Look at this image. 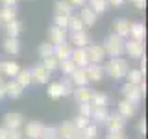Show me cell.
<instances>
[{
	"instance_id": "cell-29",
	"label": "cell",
	"mask_w": 148,
	"mask_h": 139,
	"mask_svg": "<svg viewBox=\"0 0 148 139\" xmlns=\"http://www.w3.org/2000/svg\"><path fill=\"white\" fill-rule=\"evenodd\" d=\"M54 13H59V15H72V6L67 2V0H56L54 6Z\"/></svg>"
},
{
	"instance_id": "cell-27",
	"label": "cell",
	"mask_w": 148,
	"mask_h": 139,
	"mask_svg": "<svg viewBox=\"0 0 148 139\" xmlns=\"http://www.w3.org/2000/svg\"><path fill=\"white\" fill-rule=\"evenodd\" d=\"M17 19V9L13 6H4L0 9V21L2 22H11Z\"/></svg>"
},
{
	"instance_id": "cell-31",
	"label": "cell",
	"mask_w": 148,
	"mask_h": 139,
	"mask_svg": "<svg viewBox=\"0 0 148 139\" xmlns=\"http://www.w3.org/2000/svg\"><path fill=\"white\" fill-rule=\"evenodd\" d=\"M67 28H71V32H83L85 24L82 22L80 15H71V17H69V24H67Z\"/></svg>"
},
{
	"instance_id": "cell-44",
	"label": "cell",
	"mask_w": 148,
	"mask_h": 139,
	"mask_svg": "<svg viewBox=\"0 0 148 139\" xmlns=\"http://www.w3.org/2000/svg\"><path fill=\"white\" fill-rule=\"evenodd\" d=\"M108 139H126V137H124V133H122V132H109Z\"/></svg>"
},
{
	"instance_id": "cell-13",
	"label": "cell",
	"mask_w": 148,
	"mask_h": 139,
	"mask_svg": "<svg viewBox=\"0 0 148 139\" xmlns=\"http://www.w3.org/2000/svg\"><path fill=\"white\" fill-rule=\"evenodd\" d=\"M71 54H72V48L69 43H63V45H58L54 46V58L58 61H65V59H71Z\"/></svg>"
},
{
	"instance_id": "cell-4",
	"label": "cell",
	"mask_w": 148,
	"mask_h": 139,
	"mask_svg": "<svg viewBox=\"0 0 148 139\" xmlns=\"http://www.w3.org/2000/svg\"><path fill=\"white\" fill-rule=\"evenodd\" d=\"M85 52H87L89 63H95V65H100V61H104V58H106V52L100 45H87Z\"/></svg>"
},
{
	"instance_id": "cell-43",
	"label": "cell",
	"mask_w": 148,
	"mask_h": 139,
	"mask_svg": "<svg viewBox=\"0 0 148 139\" xmlns=\"http://www.w3.org/2000/svg\"><path fill=\"white\" fill-rule=\"evenodd\" d=\"M8 139H24V136H22L21 130H11V132L8 133Z\"/></svg>"
},
{
	"instance_id": "cell-26",
	"label": "cell",
	"mask_w": 148,
	"mask_h": 139,
	"mask_svg": "<svg viewBox=\"0 0 148 139\" xmlns=\"http://www.w3.org/2000/svg\"><path fill=\"white\" fill-rule=\"evenodd\" d=\"M15 82L22 87V89L28 87L32 83V74H30V71H28V69H21V71L17 72V76H15Z\"/></svg>"
},
{
	"instance_id": "cell-40",
	"label": "cell",
	"mask_w": 148,
	"mask_h": 139,
	"mask_svg": "<svg viewBox=\"0 0 148 139\" xmlns=\"http://www.w3.org/2000/svg\"><path fill=\"white\" fill-rule=\"evenodd\" d=\"M72 124H74V128H76L78 132H82V130L85 128L87 124H91V119H87V117H82V115H78V117L72 120Z\"/></svg>"
},
{
	"instance_id": "cell-28",
	"label": "cell",
	"mask_w": 148,
	"mask_h": 139,
	"mask_svg": "<svg viewBox=\"0 0 148 139\" xmlns=\"http://www.w3.org/2000/svg\"><path fill=\"white\" fill-rule=\"evenodd\" d=\"M4 50H6L8 54L15 56L21 52V43H18V39H11V37H6V41H4Z\"/></svg>"
},
{
	"instance_id": "cell-18",
	"label": "cell",
	"mask_w": 148,
	"mask_h": 139,
	"mask_svg": "<svg viewBox=\"0 0 148 139\" xmlns=\"http://www.w3.org/2000/svg\"><path fill=\"white\" fill-rule=\"evenodd\" d=\"M76 132H78V130L74 128L72 120H67V122H63L61 126L58 128V137H61V139H71Z\"/></svg>"
},
{
	"instance_id": "cell-36",
	"label": "cell",
	"mask_w": 148,
	"mask_h": 139,
	"mask_svg": "<svg viewBox=\"0 0 148 139\" xmlns=\"http://www.w3.org/2000/svg\"><path fill=\"white\" fill-rule=\"evenodd\" d=\"M59 87H61V95H63V96L71 95V93L74 91V89H72V82L69 80V78H61V80H59Z\"/></svg>"
},
{
	"instance_id": "cell-12",
	"label": "cell",
	"mask_w": 148,
	"mask_h": 139,
	"mask_svg": "<svg viewBox=\"0 0 148 139\" xmlns=\"http://www.w3.org/2000/svg\"><path fill=\"white\" fill-rule=\"evenodd\" d=\"M69 80L72 82V85H78V87H87V82H89V78H87L85 74V69H74V72L71 74V78Z\"/></svg>"
},
{
	"instance_id": "cell-35",
	"label": "cell",
	"mask_w": 148,
	"mask_h": 139,
	"mask_svg": "<svg viewBox=\"0 0 148 139\" xmlns=\"http://www.w3.org/2000/svg\"><path fill=\"white\" fill-rule=\"evenodd\" d=\"M82 133H83L85 139H95L96 133H98V126H96V124H87V126L82 130Z\"/></svg>"
},
{
	"instance_id": "cell-14",
	"label": "cell",
	"mask_w": 148,
	"mask_h": 139,
	"mask_svg": "<svg viewBox=\"0 0 148 139\" xmlns=\"http://www.w3.org/2000/svg\"><path fill=\"white\" fill-rule=\"evenodd\" d=\"M85 74L87 78L92 82H100L102 78H104V69H102V65H95V63H89L85 67Z\"/></svg>"
},
{
	"instance_id": "cell-33",
	"label": "cell",
	"mask_w": 148,
	"mask_h": 139,
	"mask_svg": "<svg viewBox=\"0 0 148 139\" xmlns=\"http://www.w3.org/2000/svg\"><path fill=\"white\" fill-rule=\"evenodd\" d=\"M91 106H100V108H108V96L104 95V93H92V96H91V102H89Z\"/></svg>"
},
{
	"instance_id": "cell-55",
	"label": "cell",
	"mask_w": 148,
	"mask_h": 139,
	"mask_svg": "<svg viewBox=\"0 0 148 139\" xmlns=\"http://www.w3.org/2000/svg\"><path fill=\"white\" fill-rule=\"evenodd\" d=\"M0 22H2V21H0Z\"/></svg>"
},
{
	"instance_id": "cell-32",
	"label": "cell",
	"mask_w": 148,
	"mask_h": 139,
	"mask_svg": "<svg viewBox=\"0 0 148 139\" xmlns=\"http://www.w3.org/2000/svg\"><path fill=\"white\" fill-rule=\"evenodd\" d=\"M89 9H92V11L96 13V15H100V13H104L106 9H108V2H106V0H89Z\"/></svg>"
},
{
	"instance_id": "cell-24",
	"label": "cell",
	"mask_w": 148,
	"mask_h": 139,
	"mask_svg": "<svg viewBox=\"0 0 148 139\" xmlns=\"http://www.w3.org/2000/svg\"><path fill=\"white\" fill-rule=\"evenodd\" d=\"M92 89L89 87H78L76 91H74V96H76V100L80 102V104H85V102H91V96H92Z\"/></svg>"
},
{
	"instance_id": "cell-48",
	"label": "cell",
	"mask_w": 148,
	"mask_h": 139,
	"mask_svg": "<svg viewBox=\"0 0 148 139\" xmlns=\"http://www.w3.org/2000/svg\"><path fill=\"white\" fill-rule=\"evenodd\" d=\"M108 4H111V6H115V8H119V6H122L124 4V0H106Z\"/></svg>"
},
{
	"instance_id": "cell-10",
	"label": "cell",
	"mask_w": 148,
	"mask_h": 139,
	"mask_svg": "<svg viewBox=\"0 0 148 139\" xmlns=\"http://www.w3.org/2000/svg\"><path fill=\"white\" fill-rule=\"evenodd\" d=\"M43 128H45V126H43L41 122H37V120H32V122H28V124H26L24 133H22V136H26L28 139H41Z\"/></svg>"
},
{
	"instance_id": "cell-45",
	"label": "cell",
	"mask_w": 148,
	"mask_h": 139,
	"mask_svg": "<svg viewBox=\"0 0 148 139\" xmlns=\"http://www.w3.org/2000/svg\"><path fill=\"white\" fill-rule=\"evenodd\" d=\"M67 2L71 4V6H80V8H83L87 2H89V0H67Z\"/></svg>"
},
{
	"instance_id": "cell-6",
	"label": "cell",
	"mask_w": 148,
	"mask_h": 139,
	"mask_svg": "<svg viewBox=\"0 0 148 139\" xmlns=\"http://www.w3.org/2000/svg\"><path fill=\"white\" fill-rule=\"evenodd\" d=\"M124 52H126L130 58L141 59V58H143V54H145V46H143V43H139V41L130 39L128 43H124Z\"/></svg>"
},
{
	"instance_id": "cell-46",
	"label": "cell",
	"mask_w": 148,
	"mask_h": 139,
	"mask_svg": "<svg viewBox=\"0 0 148 139\" xmlns=\"http://www.w3.org/2000/svg\"><path fill=\"white\" fill-rule=\"evenodd\" d=\"M4 96H6V82L0 78V100H2Z\"/></svg>"
},
{
	"instance_id": "cell-39",
	"label": "cell",
	"mask_w": 148,
	"mask_h": 139,
	"mask_svg": "<svg viewBox=\"0 0 148 139\" xmlns=\"http://www.w3.org/2000/svg\"><path fill=\"white\" fill-rule=\"evenodd\" d=\"M41 139H58V128L56 126H45Z\"/></svg>"
},
{
	"instance_id": "cell-42",
	"label": "cell",
	"mask_w": 148,
	"mask_h": 139,
	"mask_svg": "<svg viewBox=\"0 0 148 139\" xmlns=\"http://www.w3.org/2000/svg\"><path fill=\"white\" fill-rule=\"evenodd\" d=\"M91 111H92V106L89 104V102H85V104H80V115H82V117L91 119Z\"/></svg>"
},
{
	"instance_id": "cell-21",
	"label": "cell",
	"mask_w": 148,
	"mask_h": 139,
	"mask_svg": "<svg viewBox=\"0 0 148 139\" xmlns=\"http://www.w3.org/2000/svg\"><path fill=\"white\" fill-rule=\"evenodd\" d=\"M124 78H126L128 83H132V85H141V83L145 82V74L139 71V69H130Z\"/></svg>"
},
{
	"instance_id": "cell-22",
	"label": "cell",
	"mask_w": 148,
	"mask_h": 139,
	"mask_svg": "<svg viewBox=\"0 0 148 139\" xmlns=\"http://www.w3.org/2000/svg\"><path fill=\"white\" fill-rule=\"evenodd\" d=\"M80 19H82V22L85 26H92L96 22V19H98V15H96L92 9H89L87 6H83L82 8V13H80Z\"/></svg>"
},
{
	"instance_id": "cell-34",
	"label": "cell",
	"mask_w": 148,
	"mask_h": 139,
	"mask_svg": "<svg viewBox=\"0 0 148 139\" xmlns=\"http://www.w3.org/2000/svg\"><path fill=\"white\" fill-rule=\"evenodd\" d=\"M41 65H43V67H45V69H46L48 72H52V71H56V69L59 67V61H58V59L54 58V56H50V58H45V59H43V63H41Z\"/></svg>"
},
{
	"instance_id": "cell-52",
	"label": "cell",
	"mask_w": 148,
	"mask_h": 139,
	"mask_svg": "<svg viewBox=\"0 0 148 139\" xmlns=\"http://www.w3.org/2000/svg\"><path fill=\"white\" fill-rule=\"evenodd\" d=\"M143 74H145V71H146V59L145 58H141V69H139Z\"/></svg>"
},
{
	"instance_id": "cell-11",
	"label": "cell",
	"mask_w": 148,
	"mask_h": 139,
	"mask_svg": "<svg viewBox=\"0 0 148 139\" xmlns=\"http://www.w3.org/2000/svg\"><path fill=\"white\" fill-rule=\"evenodd\" d=\"M30 74H32V82H35V83H46V82L50 80V72L46 71L43 65H37V67H34L30 71Z\"/></svg>"
},
{
	"instance_id": "cell-5",
	"label": "cell",
	"mask_w": 148,
	"mask_h": 139,
	"mask_svg": "<svg viewBox=\"0 0 148 139\" xmlns=\"http://www.w3.org/2000/svg\"><path fill=\"white\" fill-rule=\"evenodd\" d=\"M22 122H24V117H22V113H17V111H9L4 117V128H8L9 132L18 130L22 126Z\"/></svg>"
},
{
	"instance_id": "cell-41",
	"label": "cell",
	"mask_w": 148,
	"mask_h": 139,
	"mask_svg": "<svg viewBox=\"0 0 148 139\" xmlns=\"http://www.w3.org/2000/svg\"><path fill=\"white\" fill-rule=\"evenodd\" d=\"M59 69H61L67 76H71V74L74 72V69H76V65H74L71 59H65V61H59Z\"/></svg>"
},
{
	"instance_id": "cell-2",
	"label": "cell",
	"mask_w": 148,
	"mask_h": 139,
	"mask_svg": "<svg viewBox=\"0 0 148 139\" xmlns=\"http://www.w3.org/2000/svg\"><path fill=\"white\" fill-rule=\"evenodd\" d=\"M102 48H104V52L108 56H111V58H119V56L124 52V39H120V37H117L115 34H111L109 37H106Z\"/></svg>"
},
{
	"instance_id": "cell-25",
	"label": "cell",
	"mask_w": 148,
	"mask_h": 139,
	"mask_svg": "<svg viewBox=\"0 0 148 139\" xmlns=\"http://www.w3.org/2000/svg\"><path fill=\"white\" fill-rule=\"evenodd\" d=\"M108 108H100V106H92V111H91V119L95 120V122H106V119H108Z\"/></svg>"
},
{
	"instance_id": "cell-16",
	"label": "cell",
	"mask_w": 148,
	"mask_h": 139,
	"mask_svg": "<svg viewBox=\"0 0 148 139\" xmlns=\"http://www.w3.org/2000/svg\"><path fill=\"white\" fill-rule=\"evenodd\" d=\"M71 43L76 46V48H85V46L89 45V35H87L85 32H72Z\"/></svg>"
},
{
	"instance_id": "cell-3",
	"label": "cell",
	"mask_w": 148,
	"mask_h": 139,
	"mask_svg": "<svg viewBox=\"0 0 148 139\" xmlns=\"http://www.w3.org/2000/svg\"><path fill=\"white\" fill-rule=\"evenodd\" d=\"M122 93H124V100L130 102V104L137 106L143 98V91L139 89V85H132V83H126L122 87Z\"/></svg>"
},
{
	"instance_id": "cell-38",
	"label": "cell",
	"mask_w": 148,
	"mask_h": 139,
	"mask_svg": "<svg viewBox=\"0 0 148 139\" xmlns=\"http://www.w3.org/2000/svg\"><path fill=\"white\" fill-rule=\"evenodd\" d=\"M48 96L50 98H59V96H63L61 95V87H59V82H52L48 85Z\"/></svg>"
},
{
	"instance_id": "cell-20",
	"label": "cell",
	"mask_w": 148,
	"mask_h": 139,
	"mask_svg": "<svg viewBox=\"0 0 148 139\" xmlns=\"http://www.w3.org/2000/svg\"><path fill=\"white\" fill-rule=\"evenodd\" d=\"M135 106L133 104H130V102H126V100H122V102H119V111L117 113L120 115L122 119H130V117H133L135 115Z\"/></svg>"
},
{
	"instance_id": "cell-17",
	"label": "cell",
	"mask_w": 148,
	"mask_h": 139,
	"mask_svg": "<svg viewBox=\"0 0 148 139\" xmlns=\"http://www.w3.org/2000/svg\"><path fill=\"white\" fill-rule=\"evenodd\" d=\"M130 37H132L133 41H139V43H143V39H145V24L143 22H133V24H130Z\"/></svg>"
},
{
	"instance_id": "cell-53",
	"label": "cell",
	"mask_w": 148,
	"mask_h": 139,
	"mask_svg": "<svg viewBox=\"0 0 148 139\" xmlns=\"http://www.w3.org/2000/svg\"><path fill=\"white\" fill-rule=\"evenodd\" d=\"M71 139H85V137H83V133H82V132H76Z\"/></svg>"
},
{
	"instance_id": "cell-50",
	"label": "cell",
	"mask_w": 148,
	"mask_h": 139,
	"mask_svg": "<svg viewBox=\"0 0 148 139\" xmlns=\"http://www.w3.org/2000/svg\"><path fill=\"white\" fill-rule=\"evenodd\" d=\"M0 2H2L4 6H13V8H15V4L18 2V0H0Z\"/></svg>"
},
{
	"instance_id": "cell-30",
	"label": "cell",
	"mask_w": 148,
	"mask_h": 139,
	"mask_svg": "<svg viewBox=\"0 0 148 139\" xmlns=\"http://www.w3.org/2000/svg\"><path fill=\"white\" fill-rule=\"evenodd\" d=\"M21 71L17 61H2V74L4 76H17V72Z\"/></svg>"
},
{
	"instance_id": "cell-19",
	"label": "cell",
	"mask_w": 148,
	"mask_h": 139,
	"mask_svg": "<svg viewBox=\"0 0 148 139\" xmlns=\"http://www.w3.org/2000/svg\"><path fill=\"white\" fill-rule=\"evenodd\" d=\"M113 30H115V35H117V37L124 39V37L130 34V22L124 21V19H119V21H115Z\"/></svg>"
},
{
	"instance_id": "cell-49",
	"label": "cell",
	"mask_w": 148,
	"mask_h": 139,
	"mask_svg": "<svg viewBox=\"0 0 148 139\" xmlns=\"http://www.w3.org/2000/svg\"><path fill=\"white\" fill-rule=\"evenodd\" d=\"M132 2H133V6H135V8H139V9H143V8H145V0H132Z\"/></svg>"
},
{
	"instance_id": "cell-51",
	"label": "cell",
	"mask_w": 148,
	"mask_h": 139,
	"mask_svg": "<svg viewBox=\"0 0 148 139\" xmlns=\"http://www.w3.org/2000/svg\"><path fill=\"white\" fill-rule=\"evenodd\" d=\"M139 132H141V133H145V132H146V124H145V119H143L141 122H139Z\"/></svg>"
},
{
	"instance_id": "cell-47",
	"label": "cell",
	"mask_w": 148,
	"mask_h": 139,
	"mask_svg": "<svg viewBox=\"0 0 148 139\" xmlns=\"http://www.w3.org/2000/svg\"><path fill=\"white\" fill-rule=\"evenodd\" d=\"M8 133H9V130H8V128L0 126V139H8Z\"/></svg>"
},
{
	"instance_id": "cell-1",
	"label": "cell",
	"mask_w": 148,
	"mask_h": 139,
	"mask_svg": "<svg viewBox=\"0 0 148 139\" xmlns=\"http://www.w3.org/2000/svg\"><path fill=\"white\" fill-rule=\"evenodd\" d=\"M128 71H130V65H128L126 59H122V58H111L109 61L106 63V69H104V72L108 74V76H111L113 80L124 78Z\"/></svg>"
},
{
	"instance_id": "cell-7",
	"label": "cell",
	"mask_w": 148,
	"mask_h": 139,
	"mask_svg": "<svg viewBox=\"0 0 148 139\" xmlns=\"http://www.w3.org/2000/svg\"><path fill=\"white\" fill-rule=\"evenodd\" d=\"M104 124L109 128V132H122L126 126V119H122L119 113H109Z\"/></svg>"
},
{
	"instance_id": "cell-15",
	"label": "cell",
	"mask_w": 148,
	"mask_h": 139,
	"mask_svg": "<svg viewBox=\"0 0 148 139\" xmlns=\"http://www.w3.org/2000/svg\"><path fill=\"white\" fill-rule=\"evenodd\" d=\"M6 35L8 37H11V39H18V35H21V32H22V22L18 21V19H15V21H11V22H6Z\"/></svg>"
},
{
	"instance_id": "cell-54",
	"label": "cell",
	"mask_w": 148,
	"mask_h": 139,
	"mask_svg": "<svg viewBox=\"0 0 148 139\" xmlns=\"http://www.w3.org/2000/svg\"><path fill=\"white\" fill-rule=\"evenodd\" d=\"M0 76H2V59H0Z\"/></svg>"
},
{
	"instance_id": "cell-9",
	"label": "cell",
	"mask_w": 148,
	"mask_h": 139,
	"mask_svg": "<svg viewBox=\"0 0 148 139\" xmlns=\"http://www.w3.org/2000/svg\"><path fill=\"white\" fill-rule=\"evenodd\" d=\"M71 61L76 65L78 69H85L89 65V59H87V52L85 48H74L71 54Z\"/></svg>"
},
{
	"instance_id": "cell-37",
	"label": "cell",
	"mask_w": 148,
	"mask_h": 139,
	"mask_svg": "<svg viewBox=\"0 0 148 139\" xmlns=\"http://www.w3.org/2000/svg\"><path fill=\"white\" fill-rule=\"evenodd\" d=\"M39 54H41V58H50V56H54V45H50V43H41L39 46Z\"/></svg>"
},
{
	"instance_id": "cell-23",
	"label": "cell",
	"mask_w": 148,
	"mask_h": 139,
	"mask_svg": "<svg viewBox=\"0 0 148 139\" xmlns=\"http://www.w3.org/2000/svg\"><path fill=\"white\" fill-rule=\"evenodd\" d=\"M22 91L24 89H22L15 80L6 82V96H9V98H18V96L22 95Z\"/></svg>"
},
{
	"instance_id": "cell-8",
	"label": "cell",
	"mask_w": 148,
	"mask_h": 139,
	"mask_svg": "<svg viewBox=\"0 0 148 139\" xmlns=\"http://www.w3.org/2000/svg\"><path fill=\"white\" fill-rule=\"evenodd\" d=\"M48 37H50V41L48 43L50 45H54V46H58V45H63V43H67V30H63V28H58V26H52L48 30Z\"/></svg>"
}]
</instances>
